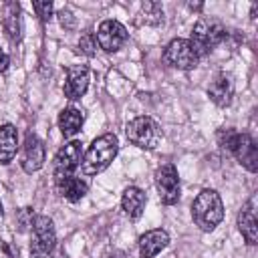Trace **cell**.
<instances>
[{"label":"cell","mask_w":258,"mask_h":258,"mask_svg":"<svg viewBox=\"0 0 258 258\" xmlns=\"http://www.w3.org/2000/svg\"><path fill=\"white\" fill-rule=\"evenodd\" d=\"M163 62L177 71H191L198 67L200 56L187 38H173L163 50Z\"/></svg>","instance_id":"7"},{"label":"cell","mask_w":258,"mask_h":258,"mask_svg":"<svg viewBox=\"0 0 258 258\" xmlns=\"http://www.w3.org/2000/svg\"><path fill=\"white\" fill-rule=\"evenodd\" d=\"M191 10H202V4H189Z\"/></svg>","instance_id":"28"},{"label":"cell","mask_w":258,"mask_h":258,"mask_svg":"<svg viewBox=\"0 0 258 258\" xmlns=\"http://www.w3.org/2000/svg\"><path fill=\"white\" fill-rule=\"evenodd\" d=\"M153 181H155L159 200H161L165 206L177 204L179 194H181V187H179V175H177V169H175L173 163H163V165H159V167L155 169V173H153Z\"/></svg>","instance_id":"9"},{"label":"cell","mask_w":258,"mask_h":258,"mask_svg":"<svg viewBox=\"0 0 258 258\" xmlns=\"http://www.w3.org/2000/svg\"><path fill=\"white\" fill-rule=\"evenodd\" d=\"M58 16H60V24H62V26H67V28H73V26H75V16H73L69 10H60Z\"/></svg>","instance_id":"25"},{"label":"cell","mask_w":258,"mask_h":258,"mask_svg":"<svg viewBox=\"0 0 258 258\" xmlns=\"http://www.w3.org/2000/svg\"><path fill=\"white\" fill-rule=\"evenodd\" d=\"M218 143L222 149L230 151L242 167H246L250 173L258 169V149L256 141L248 133H238L234 129H220L218 131Z\"/></svg>","instance_id":"2"},{"label":"cell","mask_w":258,"mask_h":258,"mask_svg":"<svg viewBox=\"0 0 258 258\" xmlns=\"http://www.w3.org/2000/svg\"><path fill=\"white\" fill-rule=\"evenodd\" d=\"M2 212H4V208H2V200H0V216H2Z\"/></svg>","instance_id":"30"},{"label":"cell","mask_w":258,"mask_h":258,"mask_svg":"<svg viewBox=\"0 0 258 258\" xmlns=\"http://www.w3.org/2000/svg\"><path fill=\"white\" fill-rule=\"evenodd\" d=\"M145 204H147V196L143 189L135 187V185H129L123 196H121V208L125 212V216L129 220H137L141 218L143 210H145Z\"/></svg>","instance_id":"17"},{"label":"cell","mask_w":258,"mask_h":258,"mask_svg":"<svg viewBox=\"0 0 258 258\" xmlns=\"http://www.w3.org/2000/svg\"><path fill=\"white\" fill-rule=\"evenodd\" d=\"M83 121H85V115L81 109H77V107L62 109L58 115V129H60L62 137H75L83 127Z\"/></svg>","instance_id":"19"},{"label":"cell","mask_w":258,"mask_h":258,"mask_svg":"<svg viewBox=\"0 0 258 258\" xmlns=\"http://www.w3.org/2000/svg\"><path fill=\"white\" fill-rule=\"evenodd\" d=\"M89 89V69L85 64H75L67 69V81H64V97L67 99H81Z\"/></svg>","instance_id":"12"},{"label":"cell","mask_w":258,"mask_h":258,"mask_svg":"<svg viewBox=\"0 0 258 258\" xmlns=\"http://www.w3.org/2000/svg\"><path fill=\"white\" fill-rule=\"evenodd\" d=\"M32 220H34V214H32L30 208L20 210V214H18V230L22 232V230H26L28 226H32Z\"/></svg>","instance_id":"24"},{"label":"cell","mask_w":258,"mask_h":258,"mask_svg":"<svg viewBox=\"0 0 258 258\" xmlns=\"http://www.w3.org/2000/svg\"><path fill=\"white\" fill-rule=\"evenodd\" d=\"M18 151V131L14 125L4 123L0 127V163L6 165L14 159Z\"/></svg>","instance_id":"18"},{"label":"cell","mask_w":258,"mask_h":258,"mask_svg":"<svg viewBox=\"0 0 258 258\" xmlns=\"http://www.w3.org/2000/svg\"><path fill=\"white\" fill-rule=\"evenodd\" d=\"M56 185H58V194H60L67 202H79L81 198H85V194H87V189H89L87 181H83V179L77 177V175H71V177L60 179Z\"/></svg>","instance_id":"20"},{"label":"cell","mask_w":258,"mask_h":258,"mask_svg":"<svg viewBox=\"0 0 258 258\" xmlns=\"http://www.w3.org/2000/svg\"><path fill=\"white\" fill-rule=\"evenodd\" d=\"M54 258H67V254H62V252H58V254H56Z\"/></svg>","instance_id":"29"},{"label":"cell","mask_w":258,"mask_h":258,"mask_svg":"<svg viewBox=\"0 0 258 258\" xmlns=\"http://www.w3.org/2000/svg\"><path fill=\"white\" fill-rule=\"evenodd\" d=\"M125 135L139 149H155L161 141V129L157 121L147 115L131 119L125 127Z\"/></svg>","instance_id":"5"},{"label":"cell","mask_w":258,"mask_h":258,"mask_svg":"<svg viewBox=\"0 0 258 258\" xmlns=\"http://www.w3.org/2000/svg\"><path fill=\"white\" fill-rule=\"evenodd\" d=\"M56 244V230L48 216H34L30 236V258H48Z\"/></svg>","instance_id":"6"},{"label":"cell","mask_w":258,"mask_h":258,"mask_svg":"<svg viewBox=\"0 0 258 258\" xmlns=\"http://www.w3.org/2000/svg\"><path fill=\"white\" fill-rule=\"evenodd\" d=\"M117 151H119V139L115 133L99 135L85 151L81 159V171L85 175H97L105 171L111 165V161L117 157Z\"/></svg>","instance_id":"1"},{"label":"cell","mask_w":258,"mask_h":258,"mask_svg":"<svg viewBox=\"0 0 258 258\" xmlns=\"http://www.w3.org/2000/svg\"><path fill=\"white\" fill-rule=\"evenodd\" d=\"M228 36L226 26L216 20V18H200L194 28H191V36L187 38L194 46V50L198 52V56H206L208 52H212L224 38Z\"/></svg>","instance_id":"4"},{"label":"cell","mask_w":258,"mask_h":258,"mask_svg":"<svg viewBox=\"0 0 258 258\" xmlns=\"http://www.w3.org/2000/svg\"><path fill=\"white\" fill-rule=\"evenodd\" d=\"M97 44L107 50V52H115L119 50L125 40H127V28L119 22V20H103L97 28Z\"/></svg>","instance_id":"10"},{"label":"cell","mask_w":258,"mask_h":258,"mask_svg":"<svg viewBox=\"0 0 258 258\" xmlns=\"http://www.w3.org/2000/svg\"><path fill=\"white\" fill-rule=\"evenodd\" d=\"M8 62H10V60H8V54L0 48V73H4V71L8 69Z\"/></svg>","instance_id":"27"},{"label":"cell","mask_w":258,"mask_h":258,"mask_svg":"<svg viewBox=\"0 0 258 258\" xmlns=\"http://www.w3.org/2000/svg\"><path fill=\"white\" fill-rule=\"evenodd\" d=\"M44 157H46V151H44V143L34 135V133H28L26 139H24V145H22V155H20V165L26 173H34L38 171L42 165H44Z\"/></svg>","instance_id":"11"},{"label":"cell","mask_w":258,"mask_h":258,"mask_svg":"<svg viewBox=\"0 0 258 258\" xmlns=\"http://www.w3.org/2000/svg\"><path fill=\"white\" fill-rule=\"evenodd\" d=\"M141 12H143V16H145V20L149 24H157V22L163 20V8L157 2H143Z\"/></svg>","instance_id":"22"},{"label":"cell","mask_w":258,"mask_h":258,"mask_svg":"<svg viewBox=\"0 0 258 258\" xmlns=\"http://www.w3.org/2000/svg\"><path fill=\"white\" fill-rule=\"evenodd\" d=\"M103 258H125V254H123L121 250L113 248V250H107V252L103 254Z\"/></svg>","instance_id":"26"},{"label":"cell","mask_w":258,"mask_h":258,"mask_svg":"<svg viewBox=\"0 0 258 258\" xmlns=\"http://www.w3.org/2000/svg\"><path fill=\"white\" fill-rule=\"evenodd\" d=\"M32 10L36 12V16L42 22H48L50 16H52V2H48V0H36V2H32Z\"/></svg>","instance_id":"23"},{"label":"cell","mask_w":258,"mask_h":258,"mask_svg":"<svg viewBox=\"0 0 258 258\" xmlns=\"http://www.w3.org/2000/svg\"><path fill=\"white\" fill-rule=\"evenodd\" d=\"M77 46H79V52H81V54H85V56H95L97 46H99V44H97V36H95L91 30H87L85 34H81Z\"/></svg>","instance_id":"21"},{"label":"cell","mask_w":258,"mask_h":258,"mask_svg":"<svg viewBox=\"0 0 258 258\" xmlns=\"http://www.w3.org/2000/svg\"><path fill=\"white\" fill-rule=\"evenodd\" d=\"M191 218L202 232H212L224 218V204L216 189H202L191 204Z\"/></svg>","instance_id":"3"},{"label":"cell","mask_w":258,"mask_h":258,"mask_svg":"<svg viewBox=\"0 0 258 258\" xmlns=\"http://www.w3.org/2000/svg\"><path fill=\"white\" fill-rule=\"evenodd\" d=\"M208 97L218 105V107H228L234 97V81L230 75L220 73L208 87Z\"/></svg>","instance_id":"15"},{"label":"cell","mask_w":258,"mask_h":258,"mask_svg":"<svg viewBox=\"0 0 258 258\" xmlns=\"http://www.w3.org/2000/svg\"><path fill=\"white\" fill-rule=\"evenodd\" d=\"M2 26L4 32L8 36V40L12 44H18L22 40V14H20V6L18 2H6L2 8Z\"/></svg>","instance_id":"14"},{"label":"cell","mask_w":258,"mask_h":258,"mask_svg":"<svg viewBox=\"0 0 258 258\" xmlns=\"http://www.w3.org/2000/svg\"><path fill=\"white\" fill-rule=\"evenodd\" d=\"M81 159H83V145L81 141L73 139L69 143H64L56 155H54V161H52V175H54V181L58 183L60 179L64 177H71L75 173V169L81 165Z\"/></svg>","instance_id":"8"},{"label":"cell","mask_w":258,"mask_h":258,"mask_svg":"<svg viewBox=\"0 0 258 258\" xmlns=\"http://www.w3.org/2000/svg\"><path fill=\"white\" fill-rule=\"evenodd\" d=\"M169 244V234L161 228L149 230L139 238V256L141 258H153L157 256L165 246Z\"/></svg>","instance_id":"16"},{"label":"cell","mask_w":258,"mask_h":258,"mask_svg":"<svg viewBox=\"0 0 258 258\" xmlns=\"http://www.w3.org/2000/svg\"><path fill=\"white\" fill-rule=\"evenodd\" d=\"M238 230L244 236L246 244H250V246L256 244V240H258V220H256V198L254 196L244 204L242 212L238 214Z\"/></svg>","instance_id":"13"}]
</instances>
